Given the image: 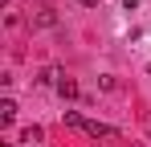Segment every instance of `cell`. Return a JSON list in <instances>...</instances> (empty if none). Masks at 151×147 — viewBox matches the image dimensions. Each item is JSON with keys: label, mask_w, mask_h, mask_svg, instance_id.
<instances>
[{"label": "cell", "mask_w": 151, "mask_h": 147, "mask_svg": "<svg viewBox=\"0 0 151 147\" xmlns=\"http://www.w3.org/2000/svg\"><path fill=\"white\" fill-rule=\"evenodd\" d=\"M82 8H98V0H82Z\"/></svg>", "instance_id": "8992f818"}, {"label": "cell", "mask_w": 151, "mask_h": 147, "mask_svg": "<svg viewBox=\"0 0 151 147\" xmlns=\"http://www.w3.org/2000/svg\"><path fill=\"white\" fill-rule=\"evenodd\" d=\"M12 119H17V102H12V98H4V102H0V122L8 127Z\"/></svg>", "instance_id": "7a4b0ae2"}, {"label": "cell", "mask_w": 151, "mask_h": 147, "mask_svg": "<svg viewBox=\"0 0 151 147\" xmlns=\"http://www.w3.org/2000/svg\"><path fill=\"white\" fill-rule=\"evenodd\" d=\"M86 135H90V139H119V127L98 122V119H86Z\"/></svg>", "instance_id": "6da1fadb"}, {"label": "cell", "mask_w": 151, "mask_h": 147, "mask_svg": "<svg viewBox=\"0 0 151 147\" xmlns=\"http://www.w3.org/2000/svg\"><path fill=\"white\" fill-rule=\"evenodd\" d=\"M57 94L61 98H78V82L74 78H61V82H57Z\"/></svg>", "instance_id": "3957f363"}, {"label": "cell", "mask_w": 151, "mask_h": 147, "mask_svg": "<svg viewBox=\"0 0 151 147\" xmlns=\"http://www.w3.org/2000/svg\"><path fill=\"white\" fill-rule=\"evenodd\" d=\"M41 139H45L41 127H25V143H41Z\"/></svg>", "instance_id": "5b68a950"}, {"label": "cell", "mask_w": 151, "mask_h": 147, "mask_svg": "<svg viewBox=\"0 0 151 147\" xmlns=\"http://www.w3.org/2000/svg\"><path fill=\"white\" fill-rule=\"evenodd\" d=\"M61 119H65V127H74V131H86V119H82L78 110H65Z\"/></svg>", "instance_id": "277c9868"}, {"label": "cell", "mask_w": 151, "mask_h": 147, "mask_svg": "<svg viewBox=\"0 0 151 147\" xmlns=\"http://www.w3.org/2000/svg\"><path fill=\"white\" fill-rule=\"evenodd\" d=\"M147 70H151V61H147Z\"/></svg>", "instance_id": "52a82bcc"}]
</instances>
